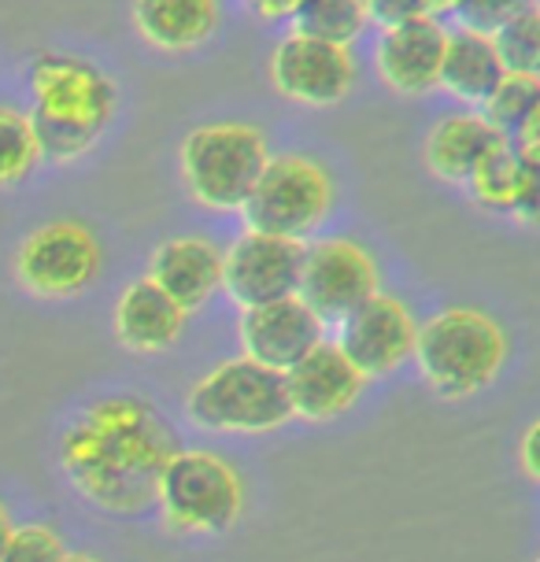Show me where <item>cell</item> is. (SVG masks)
<instances>
[{
	"instance_id": "6da1fadb",
	"label": "cell",
	"mask_w": 540,
	"mask_h": 562,
	"mask_svg": "<svg viewBox=\"0 0 540 562\" xmlns=\"http://www.w3.org/2000/svg\"><path fill=\"white\" fill-rule=\"evenodd\" d=\"M178 451L171 422L142 396H104L82 407L59 437V463L89 504L142 515L156 504L167 459Z\"/></svg>"
},
{
	"instance_id": "7a4b0ae2",
	"label": "cell",
	"mask_w": 540,
	"mask_h": 562,
	"mask_svg": "<svg viewBox=\"0 0 540 562\" xmlns=\"http://www.w3.org/2000/svg\"><path fill=\"white\" fill-rule=\"evenodd\" d=\"M507 359V337L485 311L445 307L415 334L412 363L441 400L477 396L499 378Z\"/></svg>"
},
{
	"instance_id": "3957f363",
	"label": "cell",
	"mask_w": 540,
	"mask_h": 562,
	"mask_svg": "<svg viewBox=\"0 0 540 562\" xmlns=\"http://www.w3.org/2000/svg\"><path fill=\"white\" fill-rule=\"evenodd\" d=\"M185 415L193 426L212 434H274L293 422L285 396V381L274 370L237 356L207 370L189 389Z\"/></svg>"
},
{
	"instance_id": "277c9868",
	"label": "cell",
	"mask_w": 540,
	"mask_h": 562,
	"mask_svg": "<svg viewBox=\"0 0 540 562\" xmlns=\"http://www.w3.org/2000/svg\"><path fill=\"white\" fill-rule=\"evenodd\" d=\"M156 504L167 526L185 537H218L237 526L245 485L237 470L204 448H178L156 485Z\"/></svg>"
},
{
	"instance_id": "5b68a950",
	"label": "cell",
	"mask_w": 540,
	"mask_h": 562,
	"mask_svg": "<svg viewBox=\"0 0 540 562\" xmlns=\"http://www.w3.org/2000/svg\"><path fill=\"white\" fill-rule=\"evenodd\" d=\"M270 159L267 137L248 123H204L182 140V182L207 211H241Z\"/></svg>"
},
{
	"instance_id": "8992f818",
	"label": "cell",
	"mask_w": 540,
	"mask_h": 562,
	"mask_svg": "<svg viewBox=\"0 0 540 562\" xmlns=\"http://www.w3.org/2000/svg\"><path fill=\"white\" fill-rule=\"evenodd\" d=\"M334 207V178L312 156H270L263 175L245 200V229L304 245Z\"/></svg>"
},
{
	"instance_id": "52a82bcc",
	"label": "cell",
	"mask_w": 540,
	"mask_h": 562,
	"mask_svg": "<svg viewBox=\"0 0 540 562\" xmlns=\"http://www.w3.org/2000/svg\"><path fill=\"white\" fill-rule=\"evenodd\" d=\"M374 256L352 237H318L304 245L296 296L318 315V323H341L359 304L382 293Z\"/></svg>"
},
{
	"instance_id": "ba28073f",
	"label": "cell",
	"mask_w": 540,
	"mask_h": 562,
	"mask_svg": "<svg viewBox=\"0 0 540 562\" xmlns=\"http://www.w3.org/2000/svg\"><path fill=\"white\" fill-rule=\"evenodd\" d=\"M30 97H34V112L30 115L89 130L97 137L104 134V126L115 115L112 78L82 56H37L30 64Z\"/></svg>"
},
{
	"instance_id": "9c48e42d",
	"label": "cell",
	"mask_w": 540,
	"mask_h": 562,
	"mask_svg": "<svg viewBox=\"0 0 540 562\" xmlns=\"http://www.w3.org/2000/svg\"><path fill=\"white\" fill-rule=\"evenodd\" d=\"M100 274V240L82 223L56 218L34 229L15 256V278L26 293L67 300L86 293Z\"/></svg>"
},
{
	"instance_id": "30bf717a",
	"label": "cell",
	"mask_w": 540,
	"mask_h": 562,
	"mask_svg": "<svg viewBox=\"0 0 540 562\" xmlns=\"http://www.w3.org/2000/svg\"><path fill=\"white\" fill-rule=\"evenodd\" d=\"M415 334L418 323L412 307L389 293H374L367 304H359L352 315L337 323L334 345L370 381V378H389L404 363H412Z\"/></svg>"
},
{
	"instance_id": "8fae6325",
	"label": "cell",
	"mask_w": 540,
	"mask_h": 562,
	"mask_svg": "<svg viewBox=\"0 0 540 562\" xmlns=\"http://www.w3.org/2000/svg\"><path fill=\"white\" fill-rule=\"evenodd\" d=\"M270 86L304 108H337L356 86L352 48L285 34L270 53Z\"/></svg>"
},
{
	"instance_id": "7c38bea8",
	"label": "cell",
	"mask_w": 540,
	"mask_h": 562,
	"mask_svg": "<svg viewBox=\"0 0 540 562\" xmlns=\"http://www.w3.org/2000/svg\"><path fill=\"white\" fill-rule=\"evenodd\" d=\"M304 245L245 229L223 252V293L241 311L296 296Z\"/></svg>"
},
{
	"instance_id": "4fadbf2b",
	"label": "cell",
	"mask_w": 540,
	"mask_h": 562,
	"mask_svg": "<svg viewBox=\"0 0 540 562\" xmlns=\"http://www.w3.org/2000/svg\"><path fill=\"white\" fill-rule=\"evenodd\" d=\"M241 356L252 363L285 374L289 367L300 363L315 345L326 340V326L300 296L274 300V304L252 307L241 315Z\"/></svg>"
},
{
	"instance_id": "5bb4252c",
	"label": "cell",
	"mask_w": 540,
	"mask_h": 562,
	"mask_svg": "<svg viewBox=\"0 0 540 562\" xmlns=\"http://www.w3.org/2000/svg\"><path fill=\"white\" fill-rule=\"evenodd\" d=\"M289 411L300 422H334L345 411L356 407V400L363 396L367 378L341 356V348L334 340H323L307 351L300 363H293L282 374Z\"/></svg>"
},
{
	"instance_id": "9a60e30c",
	"label": "cell",
	"mask_w": 540,
	"mask_h": 562,
	"mask_svg": "<svg viewBox=\"0 0 540 562\" xmlns=\"http://www.w3.org/2000/svg\"><path fill=\"white\" fill-rule=\"evenodd\" d=\"M445 56V26L437 19H415V23L382 30L374 45L378 78L400 97H426L437 89Z\"/></svg>"
},
{
	"instance_id": "2e32d148",
	"label": "cell",
	"mask_w": 540,
	"mask_h": 562,
	"mask_svg": "<svg viewBox=\"0 0 540 562\" xmlns=\"http://www.w3.org/2000/svg\"><path fill=\"white\" fill-rule=\"evenodd\" d=\"M537 167H540V145H511L499 140L482 164L470 175V196L485 211L496 215H511L518 223L533 226L537 218Z\"/></svg>"
},
{
	"instance_id": "e0dca14e",
	"label": "cell",
	"mask_w": 540,
	"mask_h": 562,
	"mask_svg": "<svg viewBox=\"0 0 540 562\" xmlns=\"http://www.w3.org/2000/svg\"><path fill=\"white\" fill-rule=\"evenodd\" d=\"M148 281L185 315H193L223 289V252L204 237L164 240L148 259Z\"/></svg>"
},
{
	"instance_id": "ac0fdd59",
	"label": "cell",
	"mask_w": 540,
	"mask_h": 562,
	"mask_svg": "<svg viewBox=\"0 0 540 562\" xmlns=\"http://www.w3.org/2000/svg\"><path fill=\"white\" fill-rule=\"evenodd\" d=\"M185 311L171 304L148 278H137L123 289L115 304V340L137 356H156L178 345L185 329Z\"/></svg>"
},
{
	"instance_id": "d6986e66",
	"label": "cell",
	"mask_w": 540,
	"mask_h": 562,
	"mask_svg": "<svg viewBox=\"0 0 540 562\" xmlns=\"http://www.w3.org/2000/svg\"><path fill=\"white\" fill-rule=\"evenodd\" d=\"M130 15L159 53H193L218 30L223 0H134Z\"/></svg>"
},
{
	"instance_id": "ffe728a7",
	"label": "cell",
	"mask_w": 540,
	"mask_h": 562,
	"mask_svg": "<svg viewBox=\"0 0 540 562\" xmlns=\"http://www.w3.org/2000/svg\"><path fill=\"white\" fill-rule=\"evenodd\" d=\"M499 140L504 137H499L482 115L463 112V115H448L441 123H434V130L426 134L423 156H426V167L434 170L441 182L466 186L474 167L493 153Z\"/></svg>"
},
{
	"instance_id": "44dd1931",
	"label": "cell",
	"mask_w": 540,
	"mask_h": 562,
	"mask_svg": "<svg viewBox=\"0 0 540 562\" xmlns=\"http://www.w3.org/2000/svg\"><path fill=\"white\" fill-rule=\"evenodd\" d=\"M504 78V67L496 59L493 37L474 30H445V56L437 86L448 89L463 104H485L496 82Z\"/></svg>"
},
{
	"instance_id": "7402d4cb",
	"label": "cell",
	"mask_w": 540,
	"mask_h": 562,
	"mask_svg": "<svg viewBox=\"0 0 540 562\" xmlns=\"http://www.w3.org/2000/svg\"><path fill=\"white\" fill-rule=\"evenodd\" d=\"M482 119L504 140H515L526 126L540 123V82L529 75H504L485 97Z\"/></svg>"
},
{
	"instance_id": "603a6c76",
	"label": "cell",
	"mask_w": 540,
	"mask_h": 562,
	"mask_svg": "<svg viewBox=\"0 0 540 562\" xmlns=\"http://www.w3.org/2000/svg\"><path fill=\"white\" fill-rule=\"evenodd\" d=\"M367 30L363 0H300L293 12V34L326 45H352Z\"/></svg>"
},
{
	"instance_id": "cb8c5ba5",
	"label": "cell",
	"mask_w": 540,
	"mask_h": 562,
	"mask_svg": "<svg viewBox=\"0 0 540 562\" xmlns=\"http://www.w3.org/2000/svg\"><path fill=\"white\" fill-rule=\"evenodd\" d=\"M493 37V48H496V59L504 67V75H529L537 78L540 70V15H537V4L526 8L522 15H515L511 23H504L496 30Z\"/></svg>"
},
{
	"instance_id": "d4e9b609",
	"label": "cell",
	"mask_w": 540,
	"mask_h": 562,
	"mask_svg": "<svg viewBox=\"0 0 540 562\" xmlns=\"http://www.w3.org/2000/svg\"><path fill=\"white\" fill-rule=\"evenodd\" d=\"M37 164L42 159H37L30 115L12 104H0V186H19Z\"/></svg>"
},
{
	"instance_id": "484cf974",
	"label": "cell",
	"mask_w": 540,
	"mask_h": 562,
	"mask_svg": "<svg viewBox=\"0 0 540 562\" xmlns=\"http://www.w3.org/2000/svg\"><path fill=\"white\" fill-rule=\"evenodd\" d=\"M537 0H448V15L455 19L459 30H474V34H496L504 23L533 8Z\"/></svg>"
},
{
	"instance_id": "4316f807",
	"label": "cell",
	"mask_w": 540,
	"mask_h": 562,
	"mask_svg": "<svg viewBox=\"0 0 540 562\" xmlns=\"http://www.w3.org/2000/svg\"><path fill=\"white\" fill-rule=\"evenodd\" d=\"M64 555V537L56 529L42 526V521H30V526H12L4 551H0V562H59Z\"/></svg>"
},
{
	"instance_id": "83f0119b",
	"label": "cell",
	"mask_w": 540,
	"mask_h": 562,
	"mask_svg": "<svg viewBox=\"0 0 540 562\" xmlns=\"http://www.w3.org/2000/svg\"><path fill=\"white\" fill-rule=\"evenodd\" d=\"M367 23H378L382 30L415 23V19H426V0H363Z\"/></svg>"
},
{
	"instance_id": "f1b7e54d",
	"label": "cell",
	"mask_w": 540,
	"mask_h": 562,
	"mask_svg": "<svg viewBox=\"0 0 540 562\" xmlns=\"http://www.w3.org/2000/svg\"><path fill=\"white\" fill-rule=\"evenodd\" d=\"M537 440H540V426H529L522 445H518V463H522V474L529 481H540V456H537Z\"/></svg>"
},
{
	"instance_id": "f546056e",
	"label": "cell",
	"mask_w": 540,
	"mask_h": 562,
	"mask_svg": "<svg viewBox=\"0 0 540 562\" xmlns=\"http://www.w3.org/2000/svg\"><path fill=\"white\" fill-rule=\"evenodd\" d=\"M248 8H252L259 19H267V23H278V19H293L300 0H248Z\"/></svg>"
},
{
	"instance_id": "4dcf8cb0",
	"label": "cell",
	"mask_w": 540,
	"mask_h": 562,
	"mask_svg": "<svg viewBox=\"0 0 540 562\" xmlns=\"http://www.w3.org/2000/svg\"><path fill=\"white\" fill-rule=\"evenodd\" d=\"M12 533V515H8V507L0 504V551H4V540Z\"/></svg>"
},
{
	"instance_id": "1f68e13d",
	"label": "cell",
	"mask_w": 540,
	"mask_h": 562,
	"mask_svg": "<svg viewBox=\"0 0 540 562\" xmlns=\"http://www.w3.org/2000/svg\"><path fill=\"white\" fill-rule=\"evenodd\" d=\"M59 562H97V559H89V555H75V551H67V555L59 559Z\"/></svg>"
}]
</instances>
